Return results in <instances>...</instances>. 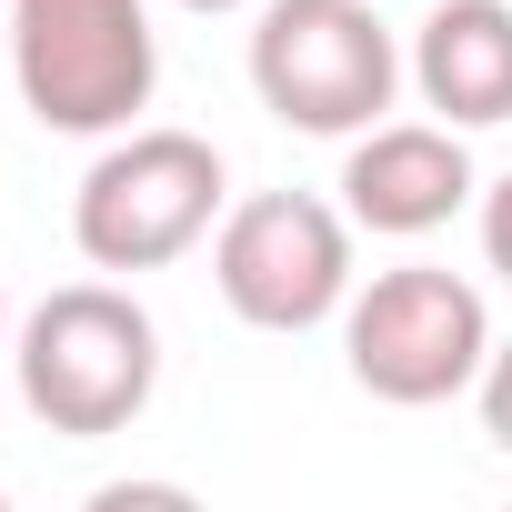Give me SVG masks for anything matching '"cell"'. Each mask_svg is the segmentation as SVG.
I'll return each instance as SVG.
<instances>
[{
  "label": "cell",
  "mask_w": 512,
  "mask_h": 512,
  "mask_svg": "<svg viewBox=\"0 0 512 512\" xmlns=\"http://www.w3.org/2000/svg\"><path fill=\"white\" fill-rule=\"evenodd\" d=\"M0 352H11V292H0Z\"/></svg>",
  "instance_id": "8fae6325"
},
{
  "label": "cell",
  "mask_w": 512,
  "mask_h": 512,
  "mask_svg": "<svg viewBox=\"0 0 512 512\" xmlns=\"http://www.w3.org/2000/svg\"><path fill=\"white\" fill-rule=\"evenodd\" d=\"M11 372H21V402H31L41 432L111 442L161 392V322L121 282H61V292H41L21 312Z\"/></svg>",
  "instance_id": "6da1fadb"
},
{
  "label": "cell",
  "mask_w": 512,
  "mask_h": 512,
  "mask_svg": "<svg viewBox=\"0 0 512 512\" xmlns=\"http://www.w3.org/2000/svg\"><path fill=\"white\" fill-rule=\"evenodd\" d=\"M472 191H482V171H472V151H462L452 121H372V131H352V161H342V211H352V231L422 241V231H442Z\"/></svg>",
  "instance_id": "52a82bcc"
},
{
  "label": "cell",
  "mask_w": 512,
  "mask_h": 512,
  "mask_svg": "<svg viewBox=\"0 0 512 512\" xmlns=\"http://www.w3.org/2000/svg\"><path fill=\"white\" fill-rule=\"evenodd\" d=\"M482 262H492V272L512 282V171H502V181L482 191Z\"/></svg>",
  "instance_id": "30bf717a"
},
{
  "label": "cell",
  "mask_w": 512,
  "mask_h": 512,
  "mask_svg": "<svg viewBox=\"0 0 512 512\" xmlns=\"http://www.w3.org/2000/svg\"><path fill=\"white\" fill-rule=\"evenodd\" d=\"M211 282L251 332H322L352 302V211L312 191H251L211 231Z\"/></svg>",
  "instance_id": "8992f818"
},
{
  "label": "cell",
  "mask_w": 512,
  "mask_h": 512,
  "mask_svg": "<svg viewBox=\"0 0 512 512\" xmlns=\"http://www.w3.org/2000/svg\"><path fill=\"white\" fill-rule=\"evenodd\" d=\"M181 11H241V0H181Z\"/></svg>",
  "instance_id": "7c38bea8"
},
{
  "label": "cell",
  "mask_w": 512,
  "mask_h": 512,
  "mask_svg": "<svg viewBox=\"0 0 512 512\" xmlns=\"http://www.w3.org/2000/svg\"><path fill=\"white\" fill-rule=\"evenodd\" d=\"M231 211V171L201 131H111V151L71 191V241L91 272H171Z\"/></svg>",
  "instance_id": "3957f363"
},
{
  "label": "cell",
  "mask_w": 512,
  "mask_h": 512,
  "mask_svg": "<svg viewBox=\"0 0 512 512\" xmlns=\"http://www.w3.org/2000/svg\"><path fill=\"white\" fill-rule=\"evenodd\" d=\"M0 11H11V0H0Z\"/></svg>",
  "instance_id": "4fadbf2b"
},
{
  "label": "cell",
  "mask_w": 512,
  "mask_h": 512,
  "mask_svg": "<svg viewBox=\"0 0 512 512\" xmlns=\"http://www.w3.org/2000/svg\"><path fill=\"white\" fill-rule=\"evenodd\" d=\"M342 362L372 402H402V412H432L452 392L482 382L492 362V312L462 272L442 262H402V272H372L352 282L342 302Z\"/></svg>",
  "instance_id": "5b68a950"
},
{
  "label": "cell",
  "mask_w": 512,
  "mask_h": 512,
  "mask_svg": "<svg viewBox=\"0 0 512 512\" xmlns=\"http://www.w3.org/2000/svg\"><path fill=\"white\" fill-rule=\"evenodd\" d=\"M412 91L452 131L512 121V0H432L412 31Z\"/></svg>",
  "instance_id": "ba28073f"
},
{
  "label": "cell",
  "mask_w": 512,
  "mask_h": 512,
  "mask_svg": "<svg viewBox=\"0 0 512 512\" xmlns=\"http://www.w3.org/2000/svg\"><path fill=\"white\" fill-rule=\"evenodd\" d=\"M402 81L412 61L372 0H262V21H251V91L282 131L352 141L392 111Z\"/></svg>",
  "instance_id": "277c9868"
},
{
  "label": "cell",
  "mask_w": 512,
  "mask_h": 512,
  "mask_svg": "<svg viewBox=\"0 0 512 512\" xmlns=\"http://www.w3.org/2000/svg\"><path fill=\"white\" fill-rule=\"evenodd\" d=\"M11 81L21 111L61 141H111L161 91L151 0H11Z\"/></svg>",
  "instance_id": "7a4b0ae2"
},
{
  "label": "cell",
  "mask_w": 512,
  "mask_h": 512,
  "mask_svg": "<svg viewBox=\"0 0 512 512\" xmlns=\"http://www.w3.org/2000/svg\"><path fill=\"white\" fill-rule=\"evenodd\" d=\"M482 432H492V452H512V342H492V362H482Z\"/></svg>",
  "instance_id": "9c48e42d"
}]
</instances>
